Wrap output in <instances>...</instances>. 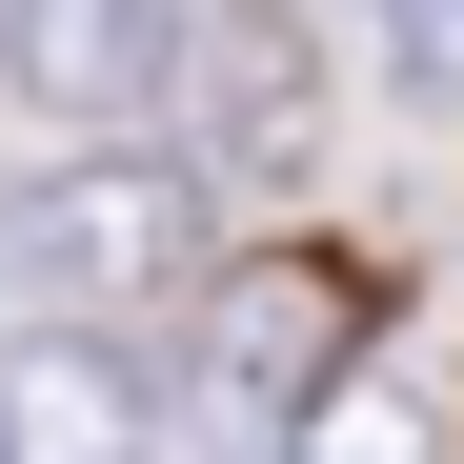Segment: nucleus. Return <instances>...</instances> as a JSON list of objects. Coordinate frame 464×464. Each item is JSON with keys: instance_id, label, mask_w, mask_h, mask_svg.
Wrapping results in <instances>:
<instances>
[{"instance_id": "nucleus-7", "label": "nucleus", "mask_w": 464, "mask_h": 464, "mask_svg": "<svg viewBox=\"0 0 464 464\" xmlns=\"http://www.w3.org/2000/svg\"><path fill=\"white\" fill-rule=\"evenodd\" d=\"M383 21V82L404 102H464V0H363Z\"/></svg>"}, {"instance_id": "nucleus-6", "label": "nucleus", "mask_w": 464, "mask_h": 464, "mask_svg": "<svg viewBox=\"0 0 464 464\" xmlns=\"http://www.w3.org/2000/svg\"><path fill=\"white\" fill-rule=\"evenodd\" d=\"M424 444H444V424H424V383H383V363H343V383H324V404H303V424H283L263 464H424Z\"/></svg>"}, {"instance_id": "nucleus-5", "label": "nucleus", "mask_w": 464, "mask_h": 464, "mask_svg": "<svg viewBox=\"0 0 464 464\" xmlns=\"http://www.w3.org/2000/svg\"><path fill=\"white\" fill-rule=\"evenodd\" d=\"M141 424H162L141 343H102V324H21L0 343V464H141Z\"/></svg>"}, {"instance_id": "nucleus-4", "label": "nucleus", "mask_w": 464, "mask_h": 464, "mask_svg": "<svg viewBox=\"0 0 464 464\" xmlns=\"http://www.w3.org/2000/svg\"><path fill=\"white\" fill-rule=\"evenodd\" d=\"M0 82L61 141H141L182 82V0H0Z\"/></svg>"}, {"instance_id": "nucleus-2", "label": "nucleus", "mask_w": 464, "mask_h": 464, "mask_svg": "<svg viewBox=\"0 0 464 464\" xmlns=\"http://www.w3.org/2000/svg\"><path fill=\"white\" fill-rule=\"evenodd\" d=\"M343 363H363L343 263H222V283H202V324H182V444H202V464H263Z\"/></svg>"}, {"instance_id": "nucleus-1", "label": "nucleus", "mask_w": 464, "mask_h": 464, "mask_svg": "<svg viewBox=\"0 0 464 464\" xmlns=\"http://www.w3.org/2000/svg\"><path fill=\"white\" fill-rule=\"evenodd\" d=\"M202 243H222V202H202L182 141H61L41 182H0V283H21L41 324H102V343L141 303H182Z\"/></svg>"}, {"instance_id": "nucleus-3", "label": "nucleus", "mask_w": 464, "mask_h": 464, "mask_svg": "<svg viewBox=\"0 0 464 464\" xmlns=\"http://www.w3.org/2000/svg\"><path fill=\"white\" fill-rule=\"evenodd\" d=\"M162 102H202V202L222 182H303L324 162V21L303 0H182V82Z\"/></svg>"}]
</instances>
